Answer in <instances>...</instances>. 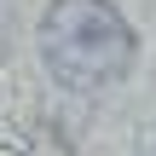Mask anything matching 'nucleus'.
I'll return each instance as SVG.
<instances>
[{"mask_svg": "<svg viewBox=\"0 0 156 156\" xmlns=\"http://www.w3.org/2000/svg\"><path fill=\"white\" fill-rule=\"evenodd\" d=\"M41 58L46 75L69 93H104L133 69L139 35L116 0H46L41 12Z\"/></svg>", "mask_w": 156, "mask_h": 156, "instance_id": "f257e3e1", "label": "nucleus"}]
</instances>
